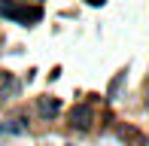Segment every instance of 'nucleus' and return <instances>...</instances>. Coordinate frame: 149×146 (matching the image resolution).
Instances as JSON below:
<instances>
[{
    "instance_id": "1",
    "label": "nucleus",
    "mask_w": 149,
    "mask_h": 146,
    "mask_svg": "<svg viewBox=\"0 0 149 146\" xmlns=\"http://www.w3.org/2000/svg\"><path fill=\"white\" fill-rule=\"evenodd\" d=\"M91 122H94V110L88 107V104H79V107H73V113H70V125H73V128L88 131Z\"/></svg>"
},
{
    "instance_id": "2",
    "label": "nucleus",
    "mask_w": 149,
    "mask_h": 146,
    "mask_svg": "<svg viewBox=\"0 0 149 146\" xmlns=\"http://www.w3.org/2000/svg\"><path fill=\"white\" fill-rule=\"evenodd\" d=\"M37 107H40V116H43V119H55L61 113V101H58V97H40Z\"/></svg>"
},
{
    "instance_id": "3",
    "label": "nucleus",
    "mask_w": 149,
    "mask_h": 146,
    "mask_svg": "<svg viewBox=\"0 0 149 146\" xmlns=\"http://www.w3.org/2000/svg\"><path fill=\"white\" fill-rule=\"evenodd\" d=\"M15 91H18L15 76H12V73H3V76H0V101H9Z\"/></svg>"
},
{
    "instance_id": "4",
    "label": "nucleus",
    "mask_w": 149,
    "mask_h": 146,
    "mask_svg": "<svg viewBox=\"0 0 149 146\" xmlns=\"http://www.w3.org/2000/svg\"><path fill=\"white\" fill-rule=\"evenodd\" d=\"M122 79H125V70H122L119 76H116V79H113V82H110V97H113V95H116V91H119V85H122Z\"/></svg>"
},
{
    "instance_id": "5",
    "label": "nucleus",
    "mask_w": 149,
    "mask_h": 146,
    "mask_svg": "<svg viewBox=\"0 0 149 146\" xmlns=\"http://www.w3.org/2000/svg\"><path fill=\"white\" fill-rule=\"evenodd\" d=\"M85 3H91V6H104L107 0H85Z\"/></svg>"
}]
</instances>
